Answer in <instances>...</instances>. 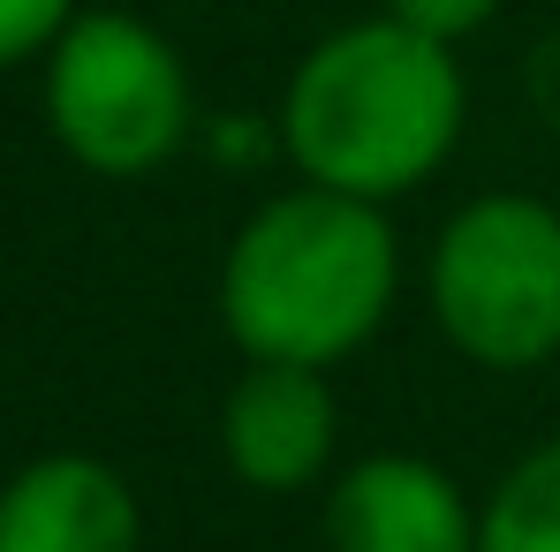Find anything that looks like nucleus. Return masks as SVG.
Listing matches in <instances>:
<instances>
[{"label": "nucleus", "mask_w": 560, "mask_h": 552, "mask_svg": "<svg viewBox=\"0 0 560 552\" xmlns=\"http://www.w3.org/2000/svg\"><path fill=\"white\" fill-rule=\"evenodd\" d=\"M530 98H538V114L560 129V31L530 54Z\"/></svg>", "instance_id": "11"}, {"label": "nucleus", "mask_w": 560, "mask_h": 552, "mask_svg": "<svg viewBox=\"0 0 560 552\" xmlns=\"http://www.w3.org/2000/svg\"><path fill=\"white\" fill-rule=\"evenodd\" d=\"M401 295L386 204L295 183L266 197L220 258V333L243 364H349Z\"/></svg>", "instance_id": "2"}, {"label": "nucleus", "mask_w": 560, "mask_h": 552, "mask_svg": "<svg viewBox=\"0 0 560 552\" xmlns=\"http://www.w3.org/2000/svg\"><path fill=\"white\" fill-rule=\"evenodd\" d=\"M469 121V84L455 46L364 15L326 31L280 84V160L318 189L394 204L417 183H432Z\"/></svg>", "instance_id": "1"}, {"label": "nucleus", "mask_w": 560, "mask_h": 552, "mask_svg": "<svg viewBox=\"0 0 560 552\" xmlns=\"http://www.w3.org/2000/svg\"><path fill=\"white\" fill-rule=\"evenodd\" d=\"M326 552H477L469 492L424 455H364L326 484Z\"/></svg>", "instance_id": "6"}, {"label": "nucleus", "mask_w": 560, "mask_h": 552, "mask_svg": "<svg viewBox=\"0 0 560 552\" xmlns=\"http://www.w3.org/2000/svg\"><path fill=\"white\" fill-rule=\"evenodd\" d=\"M341 409L326 371L311 364H243L220 394V461L243 492L295 500L334 469Z\"/></svg>", "instance_id": "5"}, {"label": "nucleus", "mask_w": 560, "mask_h": 552, "mask_svg": "<svg viewBox=\"0 0 560 552\" xmlns=\"http://www.w3.org/2000/svg\"><path fill=\"white\" fill-rule=\"evenodd\" d=\"M378 15H394V23H409V31L440 38V46H463L500 15V0H386Z\"/></svg>", "instance_id": "10"}, {"label": "nucleus", "mask_w": 560, "mask_h": 552, "mask_svg": "<svg viewBox=\"0 0 560 552\" xmlns=\"http://www.w3.org/2000/svg\"><path fill=\"white\" fill-rule=\"evenodd\" d=\"M477 552H560V439L508 461L477 507Z\"/></svg>", "instance_id": "8"}, {"label": "nucleus", "mask_w": 560, "mask_h": 552, "mask_svg": "<svg viewBox=\"0 0 560 552\" xmlns=\"http://www.w3.org/2000/svg\"><path fill=\"white\" fill-rule=\"evenodd\" d=\"M144 507L98 455H38L0 484V552H137Z\"/></svg>", "instance_id": "7"}, {"label": "nucleus", "mask_w": 560, "mask_h": 552, "mask_svg": "<svg viewBox=\"0 0 560 552\" xmlns=\"http://www.w3.org/2000/svg\"><path fill=\"white\" fill-rule=\"evenodd\" d=\"M432 318L477 371H538L560 356V204L485 189L432 243Z\"/></svg>", "instance_id": "4"}, {"label": "nucleus", "mask_w": 560, "mask_h": 552, "mask_svg": "<svg viewBox=\"0 0 560 552\" xmlns=\"http://www.w3.org/2000/svg\"><path fill=\"white\" fill-rule=\"evenodd\" d=\"M46 129L84 175L106 183L167 167L197 129V92L175 38L129 8H77L46 46Z\"/></svg>", "instance_id": "3"}, {"label": "nucleus", "mask_w": 560, "mask_h": 552, "mask_svg": "<svg viewBox=\"0 0 560 552\" xmlns=\"http://www.w3.org/2000/svg\"><path fill=\"white\" fill-rule=\"evenodd\" d=\"M69 15H77V0H0V69L46 54L69 31Z\"/></svg>", "instance_id": "9"}]
</instances>
